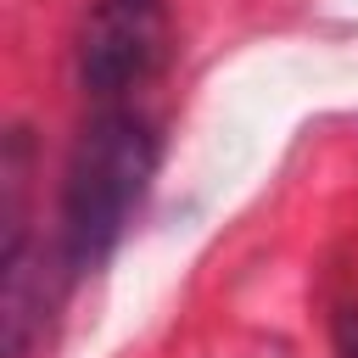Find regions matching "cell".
<instances>
[{"instance_id":"7a4b0ae2","label":"cell","mask_w":358,"mask_h":358,"mask_svg":"<svg viewBox=\"0 0 358 358\" xmlns=\"http://www.w3.org/2000/svg\"><path fill=\"white\" fill-rule=\"evenodd\" d=\"M168 62L162 0H90L73 34V78L90 106L134 101Z\"/></svg>"},{"instance_id":"3957f363","label":"cell","mask_w":358,"mask_h":358,"mask_svg":"<svg viewBox=\"0 0 358 358\" xmlns=\"http://www.w3.org/2000/svg\"><path fill=\"white\" fill-rule=\"evenodd\" d=\"M336 352H341V358H358V313H352V308L336 313Z\"/></svg>"},{"instance_id":"6da1fadb","label":"cell","mask_w":358,"mask_h":358,"mask_svg":"<svg viewBox=\"0 0 358 358\" xmlns=\"http://www.w3.org/2000/svg\"><path fill=\"white\" fill-rule=\"evenodd\" d=\"M157 157H162V140L151 112H140L134 101L90 106L56 190V280L62 285H78L117 252V241L129 235L151 190Z\"/></svg>"}]
</instances>
